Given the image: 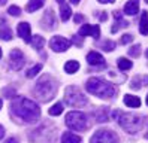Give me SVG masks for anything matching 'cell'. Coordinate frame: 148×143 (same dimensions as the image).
<instances>
[{
  "label": "cell",
  "instance_id": "1",
  "mask_svg": "<svg viewBox=\"0 0 148 143\" xmlns=\"http://www.w3.org/2000/svg\"><path fill=\"white\" fill-rule=\"evenodd\" d=\"M11 112L16 118H20L23 122H27V124L36 122L40 116L39 106L25 97H16L15 98L14 103L11 104Z\"/></svg>",
  "mask_w": 148,
  "mask_h": 143
},
{
  "label": "cell",
  "instance_id": "2",
  "mask_svg": "<svg viewBox=\"0 0 148 143\" xmlns=\"http://www.w3.org/2000/svg\"><path fill=\"white\" fill-rule=\"evenodd\" d=\"M85 88L90 94H94L96 97L105 98V100L114 97L115 93H117L114 85L111 82H106L105 79H100V78H90L85 84Z\"/></svg>",
  "mask_w": 148,
  "mask_h": 143
},
{
  "label": "cell",
  "instance_id": "3",
  "mask_svg": "<svg viewBox=\"0 0 148 143\" xmlns=\"http://www.w3.org/2000/svg\"><path fill=\"white\" fill-rule=\"evenodd\" d=\"M56 91H57L56 80L51 78V76H48V75L42 76L38 80V84H36V86H34V89H33L34 95H36L40 101L51 100V98L56 95Z\"/></svg>",
  "mask_w": 148,
  "mask_h": 143
},
{
  "label": "cell",
  "instance_id": "4",
  "mask_svg": "<svg viewBox=\"0 0 148 143\" xmlns=\"http://www.w3.org/2000/svg\"><path fill=\"white\" fill-rule=\"evenodd\" d=\"M118 124L129 134H136L139 131V128L142 127V119H141V116L133 115V113H121Z\"/></svg>",
  "mask_w": 148,
  "mask_h": 143
},
{
  "label": "cell",
  "instance_id": "5",
  "mask_svg": "<svg viewBox=\"0 0 148 143\" xmlns=\"http://www.w3.org/2000/svg\"><path fill=\"white\" fill-rule=\"evenodd\" d=\"M66 125L75 131H85L88 128V119L82 112H69L66 115Z\"/></svg>",
  "mask_w": 148,
  "mask_h": 143
},
{
  "label": "cell",
  "instance_id": "6",
  "mask_svg": "<svg viewBox=\"0 0 148 143\" xmlns=\"http://www.w3.org/2000/svg\"><path fill=\"white\" fill-rule=\"evenodd\" d=\"M64 101L72 107H81L87 104V98L78 86H67L64 93Z\"/></svg>",
  "mask_w": 148,
  "mask_h": 143
},
{
  "label": "cell",
  "instance_id": "7",
  "mask_svg": "<svg viewBox=\"0 0 148 143\" xmlns=\"http://www.w3.org/2000/svg\"><path fill=\"white\" fill-rule=\"evenodd\" d=\"M90 143H118V136L112 130L102 128L91 136Z\"/></svg>",
  "mask_w": 148,
  "mask_h": 143
},
{
  "label": "cell",
  "instance_id": "8",
  "mask_svg": "<svg viewBox=\"0 0 148 143\" xmlns=\"http://www.w3.org/2000/svg\"><path fill=\"white\" fill-rule=\"evenodd\" d=\"M49 46L54 52H64L69 46H71V40L62 37V36H54V37L49 40Z\"/></svg>",
  "mask_w": 148,
  "mask_h": 143
},
{
  "label": "cell",
  "instance_id": "9",
  "mask_svg": "<svg viewBox=\"0 0 148 143\" xmlns=\"http://www.w3.org/2000/svg\"><path fill=\"white\" fill-rule=\"evenodd\" d=\"M9 60H11V67L14 70H21L24 63H25L24 54L20 49H12L11 54H9Z\"/></svg>",
  "mask_w": 148,
  "mask_h": 143
},
{
  "label": "cell",
  "instance_id": "10",
  "mask_svg": "<svg viewBox=\"0 0 148 143\" xmlns=\"http://www.w3.org/2000/svg\"><path fill=\"white\" fill-rule=\"evenodd\" d=\"M79 36L85 37V36H91L94 39H99L100 36V27L99 25H90V24H84L79 29Z\"/></svg>",
  "mask_w": 148,
  "mask_h": 143
},
{
  "label": "cell",
  "instance_id": "11",
  "mask_svg": "<svg viewBox=\"0 0 148 143\" xmlns=\"http://www.w3.org/2000/svg\"><path fill=\"white\" fill-rule=\"evenodd\" d=\"M16 31H18L20 37L25 42H32V29H30V24L29 22H20L18 24V29H16Z\"/></svg>",
  "mask_w": 148,
  "mask_h": 143
},
{
  "label": "cell",
  "instance_id": "12",
  "mask_svg": "<svg viewBox=\"0 0 148 143\" xmlns=\"http://www.w3.org/2000/svg\"><path fill=\"white\" fill-rule=\"evenodd\" d=\"M87 61H88L90 66H103V64H105V58H103L99 52H96V51L88 52V55H87Z\"/></svg>",
  "mask_w": 148,
  "mask_h": 143
},
{
  "label": "cell",
  "instance_id": "13",
  "mask_svg": "<svg viewBox=\"0 0 148 143\" xmlns=\"http://www.w3.org/2000/svg\"><path fill=\"white\" fill-rule=\"evenodd\" d=\"M42 24H43V29H47V30H53L54 27H56L54 14H53V11H51V9H48V11L45 12V15H43Z\"/></svg>",
  "mask_w": 148,
  "mask_h": 143
},
{
  "label": "cell",
  "instance_id": "14",
  "mask_svg": "<svg viewBox=\"0 0 148 143\" xmlns=\"http://www.w3.org/2000/svg\"><path fill=\"white\" fill-rule=\"evenodd\" d=\"M139 12V0H129L124 6L126 15H136Z\"/></svg>",
  "mask_w": 148,
  "mask_h": 143
},
{
  "label": "cell",
  "instance_id": "15",
  "mask_svg": "<svg viewBox=\"0 0 148 143\" xmlns=\"http://www.w3.org/2000/svg\"><path fill=\"white\" fill-rule=\"evenodd\" d=\"M0 39H3V40L12 39V30L8 27L6 20H2V22H0Z\"/></svg>",
  "mask_w": 148,
  "mask_h": 143
},
{
  "label": "cell",
  "instance_id": "16",
  "mask_svg": "<svg viewBox=\"0 0 148 143\" xmlns=\"http://www.w3.org/2000/svg\"><path fill=\"white\" fill-rule=\"evenodd\" d=\"M144 85H148V76H135L132 79V84H130V88L132 89H139V88H142Z\"/></svg>",
  "mask_w": 148,
  "mask_h": 143
},
{
  "label": "cell",
  "instance_id": "17",
  "mask_svg": "<svg viewBox=\"0 0 148 143\" xmlns=\"http://www.w3.org/2000/svg\"><path fill=\"white\" fill-rule=\"evenodd\" d=\"M62 143H81V137L71 131H66L62 136Z\"/></svg>",
  "mask_w": 148,
  "mask_h": 143
},
{
  "label": "cell",
  "instance_id": "18",
  "mask_svg": "<svg viewBox=\"0 0 148 143\" xmlns=\"http://www.w3.org/2000/svg\"><path fill=\"white\" fill-rule=\"evenodd\" d=\"M124 104L136 109V107L141 106V98L136 97V95H124Z\"/></svg>",
  "mask_w": 148,
  "mask_h": 143
},
{
  "label": "cell",
  "instance_id": "19",
  "mask_svg": "<svg viewBox=\"0 0 148 143\" xmlns=\"http://www.w3.org/2000/svg\"><path fill=\"white\" fill-rule=\"evenodd\" d=\"M94 115H96V118H97L99 122L109 121V110H108V107H100V109H97L94 112Z\"/></svg>",
  "mask_w": 148,
  "mask_h": 143
},
{
  "label": "cell",
  "instance_id": "20",
  "mask_svg": "<svg viewBox=\"0 0 148 143\" xmlns=\"http://www.w3.org/2000/svg\"><path fill=\"white\" fill-rule=\"evenodd\" d=\"M139 31L144 36H148V12H144L139 21Z\"/></svg>",
  "mask_w": 148,
  "mask_h": 143
},
{
  "label": "cell",
  "instance_id": "21",
  "mask_svg": "<svg viewBox=\"0 0 148 143\" xmlns=\"http://www.w3.org/2000/svg\"><path fill=\"white\" fill-rule=\"evenodd\" d=\"M43 3H45V0H29L27 6H25V11L34 12V11H38V9H40L43 6Z\"/></svg>",
  "mask_w": 148,
  "mask_h": 143
},
{
  "label": "cell",
  "instance_id": "22",
  "mask_svg": "<svg viewBox=\"0 0 148 143\" xmlns=\"http://www.w3.org/2000/svg\"><path fill=\"white\" fill-rule=\"evenodd\" d=\"M71 15H72V11L69 7V5L62 3V6H60V18H62V21H67L71 18Z\"/></svg>",
  "mask_w": 148,
  "mask_h": 143
},
{
  "label": "cell",
  "instance_id": "23",
  "mask_svg": "<svg viewBox=\"0 0 148 143\" xmlns=\"http://www.w3.org/2000/svg\"><path fill=\"white\" fill-rule=\"evenodd\" d=\"M78 69H79V63L78 61H67L64 64V72L69 75L75 73V72H78Z\"/></svg>",
  "mask_w": 148,
  "mask_h": 143
},
{
  "label": "cell",
  "instance_id": "24",
  "mask_svg": "<svg viewBox=\"0 0 148 143\" xmlns=\"http://www.w3.org/2000/svg\"><path fill=\"white\" fill-rule=\"evenodd\" d=\"M118 67L121 69V70H129V69H132V66H133V63L130 61V60H127V58H124V57H121V58H118Z\"/></svg>",
  "mask_w": 148,
  "mask_h": 143
},
{
  "label": "cell",
  "instance_id": "25",
  "mask_svg": "<svg viewBox=\"0 0 148 143\" xmlns=\"http://www.w3.org/2000/svg\"><path fill=\"white\" fill-rule=\"evenodd\" d=\"M32 45L34 49H40L43 45H45V39L42 37V36H33L32 37Z\"/></svg>",
  "mask_w": 148,
  "mask_h": 143
},
{
  "label": "cell",
  "instance_id": "26",
  "mask_svg": "<svg viewBox=\"0 0 148 143\" xmlns=\"http://www.w3.org/2000/svg\"><path fill=\"white\" fill-rule=\"evenodd\" d=\"M63 104L62 103H56L53 107H49V115H53V116H57V115H60L63 112Z\"/></svg>",
  "mask_w": 148,
  "mask_h": 143
},
{
  "label": "cell",
  "instance_id": "27",
  "mask_svg": "<svg viewBox=\"0 0 148 143\" xmlns=\"http://www.w3.org/2000/svg\"><path fill=\"white\" fill-rule=\"evenodd\" d=\"M42 70V64H36V66H33L30 70H27V73H25V76H27V78H34V76H36L38 73H39V72Z\"/></svg>",
  "mask_w": 148,
  "mask_h": 143
},
{
  "label": "cell",
  "instance_id": "28",
  "mask_svg": "<svg viewBox=\"0 0 148 143\" xmlns=\"http://www.w3.org/2000/svg\"><path fill=\"white\" fill-rule=\"evenodd\" d=\"M100 48L103 51H114L115 49V43L112 42V40H105V42L100 45Z\"/></svg>",
  "mask_w": 148,
  "mask_h": 143
},
{
  "label": "cell",
  "instance_id": "29",
  "mask_svg": "<svg viewBox=\"0 0 148 143\" xmlns=\"http://www.w3.org/2000/svg\"><path fill=\"white\" fill-rule=\"evenodd\" d=\"M129 55L132 57H139L141 55V45H135V46H132L129 49Z\"/></svg>",
  "mask_w": 148,
  "mask_h": 143
},
{
  "label": "cell",
  "instance_id": "30",
  "mask_svg": "<svg viewBox=\"0 0 148 143\" xmlns=\"http://www.w3.org/2000/svg\"><path fill=\"white\" fill-rule=\"evenodd\" d=\"M8 12H9V15H12V16H20L21 15V9L18 6H11L9 9H8Z\"/></svg>",
  "mask_w": 148,
  "mask_h": 143
},
{
  "label": "cell",
  "instance_id": "31",
  "mask_svg": "<svg viewBox=\"0 0 148 143\" xmlns=\"http://www.w3.org/2000/svg\"><path fill=\"white\" fill-rule=\"evenodd\" d=\"M132 40H133V36L127 33V34H123V37H121V40H120V42L123 43V45H126V43H129V42H132Z\"/></svg>",
  "mask_w": 148,
  "mask_h": 143
},
{
  "label": "cell",
  "instance_id": "32",
  "mask_svg": "<svg viewBox=\"0 0 148 143\" xmlns=\"http://www.w3.org/2000/svg\"><path fill=\"white\" fill-rule=\"evenodd\" d=\"M3 94L8 98H12V97H15V89L14 88H6V89H3Z\"/></svg>",
  "mask_w": 148,
  "mask_h": 143
},
{
  "label": "cell",
  "instance_id": "33",
  "mask_svg": "<svg viewBox=\"0 0 148 143\" xmlns=\"http://www.w3.org/2000/svg\"><path fill=\"white\" fill-rule=\"evenodd\" d=\"M73 21H75L76 24H79V22H82V21H84V16H82L81 14H78V15H75V16H73Z\"/></svg>",
  "mask_w": 148,
  "mask_h": 143
},
{
  "label": "cell",
  "instance_id": "34",
  "mask_svg": "<svg viewBox=\"0 0 148 143\" xmlns=\"http://www.w3.org/2000/svg\"><path fill=\"white\" fill-rule=\"evenodd\" d=\"M114 18L117 21H121V20H123V15L120 14V11H114Z\"/></svg>",
  "mask_w": 148,
  "mask_h": 143
},
{
  "label": "cell",
  "instance_id": "35",
  "mask_svg": "<svg viewBox=\"0 0 148 143\" xmlns=\"http://www.w3.org/2000/svg\"><path fill=\"white\" fill-rule=\"evenodd\" d=\"M79 37H81V36H75V37L72 39V42H73V43H76L78 46H81V39H79Z\"/></svg>",
  "mask_w": 148,
  "mask_h": 143
},
{
  "label": "cell",
  "instance_id": "36",
  "mask_svg": "<svg viewBox=\"0 0 148 143\" xmlns=\"http://www.w3.org/2000/svg\"><path fill=\"white\" fill-rule=\"evenodd\" d=\"M5 143H18V140H16L15 137H9V139H8Z\"/></svg>",
  "mask_w": 148,
  "mask_h": 143
},
{
  "label": "cell",
  "instance_id": "37",
  "mask_svg": "<svg viewBox=\"0 0 148 143\" xmlns=\"http://www.w3.org/2000/svg\"><path fill=\"white\" fill-rule=\"evenodd\" d=\"M3 136H5V128L2 127V125H0V140H2Z\"/></svg>",
  "mask_w": 148,
  "mask_h": 143
},
{
  "label": "cell",
  "instance_id": "38",
  "mask_svg": "<svg viewBox=\"0 0 148 143\" xmlns=\"http://www.w3.org/2000/svg\"><path fill=\"white\" fill-rule=\"evenodd\" d=\"M99 2H100V3H103V5H105V3H114L115 0H99Z\"/></svg>",
  "mask_w": 148,
  "mask_h": 143
},
{
  "label": "cell",
  "instance_id": "39",
  "mask_svg": "<svg viewBox=\"0 0 148 143\" xmlns=\"http://www.w3.org/2000/svg\"><path fill=\"white\" fill-rule=\"evenodd\" d=\"M100 20H102V21H105V20H106V14H102V16H100Z\"/></svg>",
  "mask_w": 148,
  "mask_h": 143
},
{
  "label": "cell",
  "instance_id": "40",
  "mask_svg": "<svg viewBox=\"0 0 148 143\" xmlns=\"http://www.w3.org/2000/svg\"><path fill=\"white\" fill-rule=\"evenodd\" d=\"M71 3H73V5H78V3H79V0H71Z\"/></svg>",
  "mask_w": 148,
  "mask_h": 143
},
{
  "label": "cell",
  "instance_id": "41",
  "mask_svg": "<svg viewBox=\"0 0 148 143\" xmlns=\"http://www.w3.org/2000/svg\"><path fill=\"white\" fill-rule=\"evenodd\" d=\"M6 2H8V0H0V6H3Z\"/></svg>",
  "mask_w": 148,
  "mask_h": 143
},
{
  "label": "cell",
  "instance_id": "42",
  "mask_svg": "<svg viewBox=\"0 0 148 143\" xmlns=\"http://www.w3.org/2000/svg\"><path fill=\"white\" fill-rule=\"evenodd\" d=\"M2 104H3V101H2V98H0V109H2Z\"/></svg>",
  "mask_w": 148,
  "mask_h": 143
},
{
  "label": "cell",
  "instance_id": "43",
  "mask_svg": "<svg viewBox=\"0 0 148 143\" xmlns=\"http://www.w3.org/2000/svg\"><path fill=\"white\" fill-rule=\"evenodd\" d=\"M145 137L148 139V130H147V133H145Z\"/></svg>",
  "mask_w": 148,
  "mask_h": 143
},
{
  "label": "cell",
  "instance_id": "44",
  "mask_svg": "<svg viewBox=\"0 0 148 143\" xmlns=\"http://www.w3.org/2000/svg\"><path fill=\"white\" fill-rule=\"evenodd\" d=\"M145 55H147V58H148V49H147V52H145Z\"/></svg>",
  "mask_w": 148,
  "mask_h": 143
},
{
  "label": "cell",
  "instance_id": "45",
  "mask_svg": "<svg viewBox=\"0 0 148 143\" xmlns=\"http://www.w3.org/2000/svg\"><path fill=\"white\" fill-rule=\"evenodd\" d=\"M0 57H2V48H0Z\"/></svg>",
  "mask_w": 148,
  "mask_h": 143
},
{
  "label": "cell",
  "instance_id": "46",
  "mask_svg": "<svg viewBox=\"0 0 148 143\" xmlns=\"http://www.w3.org/2000/svg\"><path fill=\"white\" fill-rule=\"evenodd\" d=\"M57 2H60V3H63V0H57Z\"/></svg>",
  "mask_w": 148,
  "mask_h": 143
},
{
  "label": "cell",
  "instance_id": "47",
  "mask_svg": "<svg viewBox=\"0 0 148 143\" xmlns=\"http://www.w3.org/2000/svg\"><path fill=\"white\" fill-rule=\"evenodd\" d=\"M147 104H148V95H147Z\"/></svg>",
  "mask_w": 148,
  "mask_h": 143
},
{
  "label": "cell",
  "instance_id": "48",
  "mask_svg": "<svg viewBox=\"0 0 148 143\" xmlns=\"http://www.w3.org/2000/svg\"><path fill=\"white\" fill-rule=\"evenodd\" d=\"M145 2H147V3H148V0H145Z\"/></svg>",
  "mask_w": 148,
  "mask_h": 143
}]
</instances>
